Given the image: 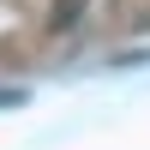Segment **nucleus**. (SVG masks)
Returning a JSON list of instances; mask_svg holds the SVG:
<instances>
[{
  "label": "nucleus",
  "mask_w": 150,
  "mask_h": 150,
  "mask_svg": "<svg viewBox=\"0 0 150 150\" xmlns=\"http://www.w3.org/2000/svg\"><path fill=\"white\" fill-rule=\"evenodd\" d=\"M24 102V84H0V108H18Z\"/></svg>",
  "instance_id": "obj_2"
},
{
  "label": "nucleus",
  "mask_w": 150,
  "mask_h": 150,
  "mask_svg": "<svg viewBox=\"0 0 150 150\" xmlns=\"http://www.w3.org/2000/svg\"><path fill=\"white\" fill-rule=\"evenodd\" d=\"M84 12H90V0H48L42 30H48V36H66V30H78V24H84Z\"/></svg>",
  "instance_id": "obj_1"
}]
</instances>
